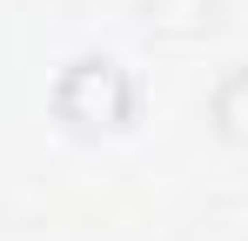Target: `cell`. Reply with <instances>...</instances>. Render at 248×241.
I'll return each instance as SVG.
<instances>
[{
  "label": "cell",
  "instance_id": "6da1fadb",
  "mask_svg": "<svg viewBox=\"0 0 248 241\" xmlns=\"http://www.w3.org/2000/svg\"><path fill=\"white\" fill-rule=\"evenodd\" d=\"M47 107L74 141H108V134H127L141 120V80L114 54H81V60H67L54 74Z\"/></svg>",
  "mask_w": 248,
  "mask_h": 241
},
{
  "label": "cell",
  "instance_id": "7a4b0ae2",
  "mask_svg": "<svg viewBox=\"0 0 248 241\" xmlns=\"http://www.w3.org/2000/svg\"><path fill=\"white\" fill-rule=\"evenodd\" d=\"M208 120H215L221 141L248 148V60H242V67H228V74L215 80V94H208Z\"/></svg>",
  "mask_w": 248,
  "mask_h": 241
}]
</instances>
